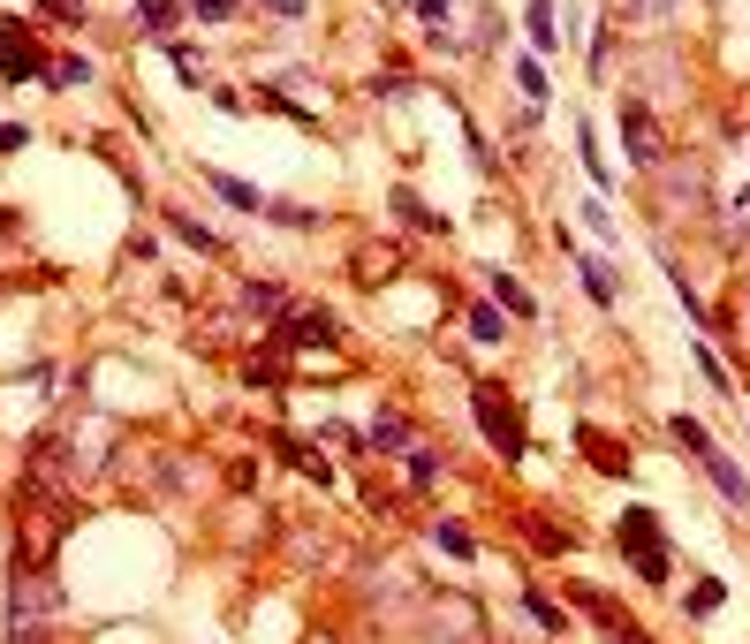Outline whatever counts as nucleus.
Returning a JSON list of instances; mask_svg holds the SVG:
<instances>
[{
    "label": "nucleus",
    "instance_id": "19",
    "mask_svg": "<svg viewBox=\"0 0 750 644\" xmlns=\"http://www.w3.org/2000/svg\"><path fill=\"white\" fill-rule=\"evenodd\" d=\"M433 546H440V554H448V561H470V554H477V546H470V531H462V523H433Z\"/></svg>",
    "mask_w": 750,
    "mask_h": 644
},
{
    "label": "nucleus",
    "instance_id": "22",
    "mask_svg": "<svg viewBox=\"0 0 750 644\" xmlns=\"http://www.w3.org/2000/svg\"><path fill=\"white\" fill-rule=\"evenodd\" d=\"M577 274H584V289H592V304H614V274H606L600 258H577Z\"/></svg>",
    "mask_w": 750,
    "mask_h": 644
},
{
    "label": "nucleus",
    "instance_id": "12",
    "mask_svg": "<svg viewBox=\"0 0 750 644\" xmlns=\"http://www.w3.org/2000/svg\"><path fill=\"white\" fill-rule=\"evenodd\" d=\"M523 531L539 538V554H577V523H554V515H531Z\"/></svg>",
    "mask_w": 750,
    "mask_h": 644
},
{
    "label": "nucleus",
    "instance_id": "15",
    "mask_svg": "<svg viewBox=\"0 0 750 644\" xmlns=\"http://www.w3.org/2000/svg\"><path fill=\"white\" fill-rule=\"evenodd\" d=\"M92 76H99V69H92L84 53H61V61L46 69V84H53V92H76V84H92Z\"/></svg>",
    "mask_w": 750,
    "mask_h": 644
},
{
    "label": "nucleus",
    "instance_id": "29",
    "mask_svg": "<svg viewBox=\"0 0 750 644\" xmlns=\"http://www.w3.org/2000/svg\"><path fill=\"white\" fill-rule=\"evenodd\" d=\"M395 212H402V220H410V228H433V212H425V205H418V197H410V190H395Z\"/></svg>",
    "mask_w": 750,
    "mask_h": 644
},
{
    "label": "nucleus",
    "instance_id": "35",
    "mask_svg": "<svg viewBox=\"0 0 750 644\" xmlns=\"http://www.w3.org/2000/svg\"><path fill=\"white\" fill-rule=\"evenodd\" d=\"M675 0H621V15H667Z\"/></svg>",
    "mask_w": 750,
    "mask_h": 644
},
{
    "label": "nucleus",
    "instance_id": "6",
    "mask_svg": "<svg viewBox=\"0 0 750 644\" xmlns=\"http://www.w3.org/2000/svg\"><path fill=\"white\" fill-rule=\"evenodd\" d=\"M425 644H477V615H470V599H448V615L425 622Z\"/></svg>",
    "mask_w": 750,
    "mask_h": 644
},
{
    "label": "nucleus",
    "instance_id": "9",
    "mask_svg": "<svg viewBox=\"0 0 750 644\" xmlns=\"http://www.w3.org/2000/svg\"><path fill=\"white\" fill-rule=\"evenodd\" d=\"M205 182H213V197H220V205H235V212H266V197H258L243 174H228V167H205Z\"/></svg>",
    "mask_w": 750,
    "mask_h": 644
},
{
    "label": "nucleus",
    "instance_id": "24",
    "mask_svg": "<svg viewBox=\"0 0 750 644\" xmlns=\"http://www.w3.org/2000/svg\"><path fill=\"white\" fill-rule=\"evenodd\" d=\"M721 599H728V584H721V576L690 584V615H721Z\"/></svg>",
    "mask_w": 750,
    "mask_h": 644
},
{
    "label": "nucleus",
    "instance_id": "2",
    "mask_svg": "<svg viewBox=\"0 0 750 644\" xmlns=\"http://www.w3.org/2000/svg\"><path fill=\"white\" fill-rule=\"evenodd\" d=\"M477 425H485V440L516 463L523 455V410L516 402H500V387H477Z\"/></svg>",
    "mask_w": 750,
    "mask_h": 644
},
{
    "label": "nucleus",
    "instance_id": "3",
    "mask_svg": "<svg viewBox=\"0 0 750 644\" xmlns=\"http://www.w3.org/2000/svg\"><path fill=\"white\" fill-rule=\"evenodd\" d=\"M0 76H8V84H31V76H46V53H38V38H31L15 15H0Z\"/></svg>",
    "mask_w": 750,
    "mask_h": 644
},
{
    "label": "nucleus",
    "instance_id": "28",
    "mask_svg": "<svg viewBox=\"0 0 750 644\" xmlns=\"http://www.w3.org/2000/svg\"><path fill=\"white\" fill-rule=\"evenodd\" d=\"M266 220H281V228H318V212H303V205H266Z\"/></svg>",
    "mask_w": 750,
    "mask_h": 644
},
{
    "label": "nucleus",
    "instance_id": "18",
    "mask_svg": "<svg viewBox=\"0 0 750 644\" xmlns=\"http://www.w3.org/2000/svg\"><path fill=\"white\" fill-rule=\"evenodd\" d=\"M167 228H174V235H182V243H190V251H205V258H213V251H220V235H213V228H205V220H190V212H167Z\"/></svg>",
    "mask_w": 750,
    "mask_h": 644
},
{
    "label": "nucleus",
    "instance_id": "34",
    "mask_svg": "<svg viewBox=\"0 0 750 644\" xmlns=\"http://www.w3.org/2000/svg\"><path fill=\"white\" fill-rule=\"evenodd\" d=\"M46 15H53V23H76V15H84V0H46Z\"/></svg>",
    "mask_w": 750,
    "mask_h": 644
},
{
    "label": "nucleus",
    "instance_id": "10",
    "mask_svg": "<svg viewBox=\"0 0 750 644\" xmlns=\"http://www.w3.org/2000/svg\"><path fill=\"white\" fill-rule=\"evenodd\" d=\"M243 312H258V319H289V289H281V281H243Z\"/></svg>",
    "mask_w": 750,
    "mask_h": 644
},
{
    "label": "nucleus",
    "instance_id": "13",
    "mask_svg": "<svg viewBox=\"0 0 750 644\" xmlns=\"http://www.w3.org/2000/svg\"><path fill=\"white\" fill-rule=\"evenodd\" d=\"M493 304H508V319H539V296L523 281H508V274H493Z\"/></svg>",
    "mask_w": 750,
    "mask_h": 644
},
{
    "label": "nucleus",
    "instance_id": "23",
    "mask_svg": "<svg viewBox=\"0 0 750 644\" xmlns=\"http://www.w3.org/2000/svg\"><path fill=\"white\" fill-rule=\"evenodd\" d=\"M500 333H508V319L493 304H470V341H500Z\"/></svg>",
    "mask_w": 750,
    "mask_h": 644
},
{
    "label": "nucleus",
    "instance_id": "16",
    "mask_svg": "<svg viewBox=\"0 0 750 644\" xmlns=\"http://www.w3.org/2000/svg\"><path fill=\"white\" fill-rule=\"evenodd\" d=\"M297 561H303V569H334V561H341V538H318V531H303V538H297Z\"/></svg>",
    "mask_w": 750,
    "mask_h": 644
},
{
    "label": "nucleus",
    "instance_id": "17",
    "mask_svg": "<svg viewBox=\"0 0 750 644\" xmlns=\"http://www.w3.org/2000/svg\"><path fill=\"white\" fill-rule=\"evenodd\" d=\"M577 448H584V455H592V463H600V471H629V448H614V440H600V433H592V425H584V433H577Z\"/></svg>",
    "mask_w": 750,
    "mask_h": 644
},
{
    "label": "nucleus",
    "instance_id": "25",
    "mask_svg": "<svg viewBox=\"0 0 750 644\" xmlns=\"http://www.w3.org/2000/svg\"><path fill=\"white\" fill-rule=\"evenodd\" d=\"M516 84H523V99H531V107L546 99V69H539V61H516Z\"/></svg>",
    "mask_w": 750,
    "mask_h": 644
},
{
    "label": "nucleus",
    "instance_id": "14",
    "mask_svg": "<svg viewBox=\"0 0 750 644\" xmlns=\"http://www.w3.org/2000/svg\"><path fill=\"white\" fill-rule=\"evenodd\" d=\"M182 23V0H137V31H152V38H167Z\"/></svg>",
    "mask_w": 750,
    "mask_h": 644
},
{
    "label": "nucleus",
    "instance_id": "4",
    "mask_svg": "<svg viewBox=\"0 0 750 644\" xmlns=\"http://www.w3.org/2000/svg\"><path fill=\"white\" fill-rule=\"evenodd\" d=\"M621 153H629L637 167H660V160H667V145H660V130H652V114H644L637 99L621 107Z\"/></svg>",
    "mask_w": 750,
    "mask_h": 644
},
{
    "label": "nucleus",
    "instance_id": "32",
    "mask_svg": "<svg viewBox=\"0 0 750 644\" xmlns=\"http://www.w3.org/2000/svg\"><path fill=\"white\" fill-rule=\"evenodd\" d=\"M410 8H418L425 23H448V15H455V0H410Z\"/></svg>",
    "mask_w": 750,
    "mask_h": 644
},
{
    "label": "nucleus",
    "instance_id": "21",
    "mask_svg": "<svg viewBox=\"0 0 750 644\" xmlns=\"http://www.w3.org/2000/svg\"><path fill=\"white\" fill-rule=\"evenodd\" d=\"M667 433H675V448H682V455H690V463H698V455H705V448H713V440H705V425H698V417H675V425H667Z\"/></svg>",
    "mask_w": 750,
    "mask_h": 644
},
{
    "label": "nucleus",
    "instance_id": "1",
    "mask_svg": "<svg viewBox=\"0 0 750 644\" xmlns=\"http://www.w3.org/2000/svg\"><path fill=\"white\" fill-rule=\"evenodd\" d=\"M614 531H621V561H637L644 584H667V576H675V561H667V531H660L652 508H629Z\"/></svg>",
    "mask_w": 750,
    "mask_h": 644
},
{
    "label": "nucleus",
    "instance_id": "7",
    "mask_svg": "<svg viewBox=\"0 0 750 644\" xmlns=\"http://www.w3.org/2000/svg\"><path fill=\"white\" fill-rule=\"evenodd\" d=\"M364 448H372V455H410V448H418V440H410V417H402V410H379L372 433H364Z\"/></svg>",
    "mask_w": 750,
    "mask_h": 644
},
{
    "label": "nucleus",
    "instance_id": "33",
    "mask_svg": "<svg viewBox=\"0 0 750 644\" xmlns=\"http://www.w3.org/2000/svg\"><path fill=\"white\" fill-rule=\"evenodd\" d=\"M303 8L311 0H266V15H281V23H303Z\"/></svg>",
    "mask_w": 750,
    "mask_h": 644
},
{
    "label": "nucleus",
    "instance_id": "8",
    "mask_svg": "<svg viewBox=\"0 0 750 644\" xmlns=\"http://www.w3.org/2000/svg\"><path fill=\"white\" fill-rule=\"evenodd\" d=\"M698 463H705V478L721 485V500H728V508H750V478L736 471V463H728V455H721V448H705Z\"/></svg>",
    "mask_w": 750,
    "mask_h": 644
},
{
    "label": "nucleus",
    "instance_id": "27",
    "mask_svg": "<svg viewBox=\"0 0 750 644\" xmlns=\"http://www.w3.org/2000/svg\"><path fill=\"white\" fill-rule=\"evenodd\" d=\"M531 38L554 46V0H531Z\"/></svg>",
    "mask_w": 750,
    "mask_h": 644
},
{
    "label": "nucleus",
    "instance_id": "5",
    "mask_svg": "<svg viewBox=\"0 0 750 644\" xmlns=\"http://www.w3.org/2000/svg\"><path fill=\"white\" fill-rule=\"evenodd\" d=\"M577 607H584V615H592V622L606 630V644H652L644 630H637V622H621V607H614L606 592H584V584H577Z\"/></svg>",
    "mask_w": 750,
    "mask_h": 644
},
{
    "label": "nucleus",
    "instance_id": "26",
    "mask_svg": "<svg viewBox=\"0 0 750 644\" xmlns=\"http://www.w3.org/2000/svg\"><path fill=\"white\" fill-rule=\"evenodd\" d=\"M402 463H410V478H418V485H433V478H440V455H433V448H410Z\"/></svg>",
    "mask_w": 750,
    "mask_h": 644
},
{
    "label": "nucleus",
    "instance_id": "11",
    "mask_svg": "<svg viewBox=\"0 0 750 644\" xmlns=\"http://www.w3.org/2000/svg\"><path fill=\"white\" fill-rule=\"evenodd\" d=\"M281 341H289V349H311V341H334V312H297V319L281 326Z\"/></svg>",
    "mask_w": 750,
    "mask_h": 644
},
{
    "label": "nucleus",
    "instance_id": "20",
    "mask_svg": "<svg viewBox=\"0 0 750 644\" xmlns=\"http://www.w3.org/2000/svg\"><path fill=\"white\" fill-rule=\"evenodd\" d=\"M167 61H174V76H182V84H205V76H213L197 46H167Z\"/></svg>",
    "mask_w": 750,
    "mask_h": 644
},
{
    "label": "nucleus",
    "instance_id": "31",
    "mask_svg": "<svg viewBox=\"0 0 750 644\" xmlns=\"http://www.w3.org/2000/svg\"><path fill=\"white\" fill-rule=\"evenodd\" d=\"M190 15H197V23H228V15H235V0H190Z\"/></svg>",
    "mask_w": 750,
    "mask_h": 644
},
{
    "label": "nucleus",
    "instance_id": "30",
    "mask_svg": "<svg viewBox=\"0 0 750 644\" xmlns=\"http://www.w3.org/2000/svg\"><path fill=\"white\" fill-rule=\"evenodd\" d=\"M531 615H539V622H546V630H569V615H561V607H554V599H546V592H531Z\"/></svg>",
    "mask_w": 750,
    "mask_h": 644
}]
</instances>
